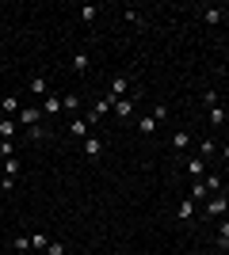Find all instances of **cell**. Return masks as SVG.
Segmentation results:
<instances>
[{
	"instance_id": "1",
	"label": "cell",
	"mask_w": 229,
	"mask_h": 255,
	"mask_svg": "<svg viewBox=\"0 0 229 255\" xmlns=\"http://www.w3.org/2000/svg\"><path fill=\"white\" fill-rule=\"evenodd\" d=\"M15 126H23V129L42 126V107H19V115H15Z\"/></svg>"
},
{
	"instance_id": "2",
	"label": "cell",
	"mask_w": 229,
	"mask_h": 255,
	"mask_svg": "<svg viewBox=\"0 0 229 255\" xmlns=\"http://www.w3.org/2000/svg\"><path fill=\"white\" fill-rule=\"evenodd\" d=\"M107 111H111V99H96V103L88 107L84 122H88V126H96V122H103V118H107Z\"/></svg>"
},
{
	"instance_id": "3",
	"label": "cell",
	"mask_w": 229,
	"mask_h": 255,
	"mask_svg": "<svg viewBox=\"0 0 229 255\" xmlns=\"http://www.w3.org/2000/svg\"><path fill=\"white\" fill-rule=\"evenodd\" d=\"M126 96H130V76H115L107 88V99L115 103V99H126Z\"/></svg>"
},
{
	"instance_id": "4",
	"label": "cell",
	"mask_w": 229,
	"mask_h": 255,
	"mask_svg": "<svg viewBox=\"0 0 229 255\" xmlns=\"http://www.w3.org/2000/svg\"><path fill=\"white\" fill-rule=\"evenodd\" d=\"M184 168H187V175H191V179H207V160H203V156H187Z\"/></svg>"
},
{
	"instance_id": "5",
	"label": "cell",
	"mask_w": 229,
	"mask_h": 255,
	"mask_svg": "<svg viewBox=\"0 0 229 255\" xmlns=\"http://www.w3.org/2000/svg\"><path fill=\"white\" fill-rule=\"evenodd\" d=\"M207 115H210V126H214V129H222V126H226V107H222V99L207 103Z\"/></svg>"
},
{
	"instance_id": "6",
	"label": "cell",
	"mask_w": 229,
	"mask_h": 255,
	"mask_svg": "<svg viewBox=\"0 0 229 255\" xmlns=\"http://www.w3.org/2000/svg\"><path fill=\"white\" fill-rule=\"evenodd\" d=\"M84 156L88 160H99V156H103V137L88 133V137H84Z\"/></svg>"
},
{
	"instance_id": "7",
	"label": "cell",
	"mask_w": 229,
	"mask_h": 255,
	"mask_svg": "<svg viewBox=\"0 0 229 255\" xmlns=\"http://www.w3.org/2000/svg\"><path fill=\"white\" fill-rule=\"evenodd\" d=\"M61 107H65V115H84V99L76 96V92H69V96H61Z\"/></svg>"
},
{
	"instance_id": "8",
	"label": "cell",
	"mask_w": 229,
	"mask_h": 255,
	"mask_svg": "<svg viewBox=\"0 0 229 255\" xmlns=\"http://www.w3.org/2000/svg\"><path fill=\"white\" fill-rule=\"evenodd\" d=\"M42 115H46V118L65 115V107H61V96H46V99H42Z\"/></svg>"
},
{
	"instance_id": "9",
	"label": "cell",
	"mask_w": 229,
	"mask_h": 255,
	"mask_svg": "<svg viewBox=\"0 0 229 255\" xmlns=\"http://www.w3.org/2000/svg\"><path fill=\"white\" fill-rule=\"evenodd\" d=\"M226 210H229V198H226V194H214V198L207 202V217H222Z\"/></svg>"
},
{
	"instance_id": "10",
	"label": "cell",
	"mask_w": 229,
	"mask_h": 255,
	"mask_svg": "<svg viewBox=\"0 0 229 255\" xmlns=\"http://www.w3.org/2000/svg\"><path fill=\"white\" fill-rule=\"evenodd\" d=\"M134 103H138V99L126 96V99H115L111 107H115V115H119V118H134Z\"/></svg>"
},
{
	"instance_id": "11",
	"label": "cell",
	"mask_w": 229,
	"mask_h": 255,
	"mask_svg": "<svg viewBox=\"0 0 229 255\" xmlns=\"http://www.w3.org/2000/svg\"><path fill=\"white\" fill-rule=\"evenodd\" d=\"M69 133H73V137H80V141L88 137V122H84V115H73V118H69Z\"/></svg>"
},
{
	"instance_id": "12",
	"label": "cell",
	"mask_w": 229,
	"mask_h": 255,
	"mask_svg": "<svg viewBox=\"0 0 229 255\" xmlns=\"http://www.w3.org/2000/svg\"><path fill=\"white\" fill-rule=\"evenodd\" d=\"M199 15H203V23H210V27H218V23L226 19V11H222V8H214V4H210V8H203Z\"/></svg>"
},
{
	"instance_id": "13",
	"label": "cell",
	"mask_w": 229,
	"mask_h": 255,
	"mask_svg": "<svg viewBox=\"0 0 229 255\" xmlns=\"http://www.w3.org/2000/svg\"><path fill=\"white\" fill-rule=\"evenodd\" d=\"M176 217H180V221H191V217H195V198H184V202L176 206Z\"/></svg>"
},
{
	"instance_id": "14",
	"label": "cell",
	"mask_w": 229,
	"mask_h": 255,
	"mask_svg": "<svg viewBox=\"0 0 229 255\" xmlns=\"http://www.w3.org/2000/svg\"><path fill=\"white\" fill-rule=\"evenodd\" d=\"M199 156H203V160L218 156V145H214V137H210V133H207V137H203V141H199Z\"/></svg>"
},
{
	"instance_id": "15",
	"label": "cell",
	"mask_w": 229,
	"mask_h": 255,
	"mask_svg": "<svg viewBox=\"0 0 229 255\" xmlns=\"http://www.w3.org/2000/svg\"><path fill=\"white\" fill-rule=\"evenodd\" d=\"M46 88H50V84H46V76H34V80H31V96L34 99H46V96H50Z\"/></svg>"
},
{
	"instance_id": "16",
	"label": "cell",
	"mask_w": 229,
	"mask_h": 255,
	"mask_svg": "<svg viewBox=\"0 0 229 255\" xmlns=\"http://www.w3.org/2000/svg\"><path fill=\"white\" fill-rule=\"evenodd\" d=\"M88 65H92V57H88L84 50H76L73 53V69H76V73H88Z\"/></svg>"
},
{
	"instance_id": "17",
	"label": "cell",
	"mask_w": 229,
	"mask_h": 255,
	"mask_svg": "<svg viewBox=\"0 0 229 255\" xmlns=\"http://www.w3.org/2000/svg\"><path fill=\"white\" fill-rule=\"evenodd\" d=\"M46 248H50V236H46V233H34L31 236V252H46Z\"/></svg>"
},
{
	"instance_id": "18",
	"label": "cell",
	"mask_w": 229,
	"mask_h": 255,
	"mask_svg": "<svg viewBox=\"0 0 229 255\" xmlns=\"http://www.w3.org/2000/svg\"><path fill=\"white\" fill-rule=\"evenodd\" d=\"M157 126H161V122H157L153 115H142V118H138V129H142V133H153Z\"/></svg>"
},
{
	"instance_id": "19",
	"label": "cell",
	"mask_w": 229,
	"mask_h": 255,
	"mask_svg": "<svg viewBox=\"0 0 229 255\" xmlns=\"http://www.w3.org/2000/svg\"><path fill=\"white\" fill-rule=\"evenodd\" d=\"M187 198H195V202H207V187H203V179L191 183V194H187Z\"/></svg>"
},
{
	"instance_id": "20",
	"label": "cell",
	"mask_w": 229,
	"mask_h": 255,
	"mask_svg": "<svg viewBox=\"0 0 229 255\" xmlns=\"http://www.w3.org/2000/svg\"><path fill=\"white\" fill-rule=\"evenodd\" d=\"M96 15H99V8H96V4H84V8H80V19H84V23H92Z\"/></svg>"
},
{
	"instance_id": "21",
	"label": "cell",
	"mask_w": 229,
	"mask_h": 255,
	"mask_svg": "<svg viewBox=\"0 0 229 255\" xmlns=\"http://www.w3.org/2000/svg\"><path fill=\"white\" fill-rule=\"evenodd\" d=\"M11 244H15V252H31V236H15V240H11Z\"/></svg>"
},
{
	"instance_id": "22",
	"label": "cell",
	"mask_w": 229,
	"mask_h": 255,
	"mask_svg": "<svg viewBox=\"0 0 229 255\" xmlns=\"http://www.w3.org/2000/svg\"><path fill=\"white\" fill-rule=\"evenodd\" d=\"M203 187H207V191H214V194H218V191H222V179H218V175H207V179H203Z\"/></svg>"
},
{
	"instance_id": "23",
	"label": "cell",
	"mask_w": 229,
	"mask_h": 255,
	"mask_svg": "<svg viewBox=\"0 0 229 255\" xmlns=\"http://www.w3.org/2000/svg\"><path fill=\"white\" fill-rule=\"evenodd\" d=\"M11 152H15V141H0V156L11 160Z\"/></svg>"
},
{
	"instance_id": "24",
	"label": "cell",
	"mask_w": 229,
	"mask_h": 255,
	"mask_svg": "<svg viewBox=\"0 0 229 255\" xmlns=\"http://www.w3.org/2000/svg\"><path fill=\"white\" fill-rule=\"evenodd\" d=\"M172 145H176V149H187V145H191V137H187V133H172Z\"/></svg>"
},
{
	"instance_id": "25",
	"label": "cell",
	"mask_w": 229,
	"mask_h": 255,
	"mask_svg": "<svg viewBox=\"0 0 229 255\" xmlns=\"http://www.w3.org/2000/svg\"><path fill=\"white\" fill-rule=\"evenodd\" d=\"M46 255H65V244H61V240H50V248H46Z\"/></svg>"
},
{
	"instance_id": "26",
	"label": "cell",
	"mask_w": 229,
	"mask_h": 255,
	"mask_svg": "<svg viewBox=\"0 0 229 255\" xmlns=\"http://www.w3.org/2000/svg\"><path fill=\"white\" fill-rule=\"evenodd\" d=\"M27 137H31V141H46V126H34V129H27Z\"/></svg>"
},
{
	"instance_id": "27",
	"label": "cell",
	"mask_w": 229,
	"mask_h": 255,
	"mask_svg": "<svg viewBox=\"0 0 229 255\" xmlns=\"http://www.w3.org/2000/svg\"><path fill=\"white\" fill-rule=\"evenodd\" d=\"M153 118H157V122H164V118H168V107L157 103V107H153Z\"/></svg>"
},
{
	"instance_id": "28",
	"label": "cell",
	"mask_w": 229,
	"mask_h": 255,
	"mask_svg": "<svg viewBox=\"0 0 229 255\" xmlns=\"http://www.w3.org/2000/svg\"><path fill=\"white\" fill-rule=\"evenodd\" d=\"M218 240H229V221H222V225H218Z\"/></svg>"
},
{
	"instance_id": "29",
	"label": "cell",
	"mask_w": 229,
	"mask_h": 255,
	"mask_svg": "<svg viewBox=\"0 0 229 255\" xmlns=\"http://www.w3.org/2000/svg\"><path fill=\"white\" fill-rule=\"evenodd\" d=\"M218 248H222V252H229V240H218Z\"/></svg>"
},
{
	"instance_id": "30",
	"label": "cell",
	"mask_w": 229,
	"mask_h": 255,
	"mask_svg": "<svg viewBox=\"0 0 229 255\" xmlns=\"http://www.w3.org/2000/svg\"><path fill=\"white\" fill-rule=\"evenodd\" d=\"M222 160H229V145H222Z\"/></svg>"
},
{
	"instance_id": "31",
	"label": "cell",
	"mask_w": 229,
	"mask_h": 255,
	"mask_svg": "<svg viewBox=\"0 0 229 255\" xmlns=\"http://www.w3.org/2000/svg\"><path fill=\"white\" fill-rule=\"evenodd\" d=\"M4 194H8V191H4V183H0V198H4Z\"/></svg>"
},
{
	"instance_id": "32",
	"label": "cell",
	"mask_w": 229,
	"mask_h": 255,
	"mask_svg": "<svg viewBox=\"0 0 229 255\" xmlns=\"http://www.w3.org/2000/svg\"><path fill=\"white\" fill-rule=\"evenodd\" d=\"M23 255H34V252H23Z\"/></svg>"
},
{
	"instance_id": "33",
	"label": "cell",
	"mask_w": 229,
	"mask_h": 255,
	"mask_svg": "<svg viewBox=\"0 0 229 255\" xmlns=\"http://www.w3.org/2000/svg\"><path fill=\"white\" fill-rule=\"evenodd\" d=\"M0 122H4V115H0Z\"/></svg>"
},
{
	"instance_id": "34",
	"label": "cell",
	"mask_w": 229,
	"mask_h": 255,
	"mask_svg": "<svg viewBox=\"0 0 229 255\" xmlns=\"http://www.w3.org/2000/svg\"><path fill=\"white\" fill-rule=\"evenodd\" d=\"M0 103H4V96H0Z\"/></svg>"
}]
</instances>
